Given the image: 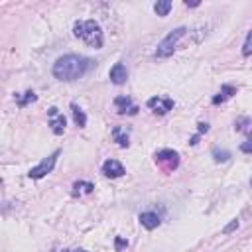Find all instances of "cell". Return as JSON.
<instances>
[{"instance_id":"6da1fadb","label":"cell","mask_w":252,"mask_h":252,"mask_svg":"<svg viewBox=\"0 0 252 252\" xmlns=\"http://www.w3.org/2000/svg\"><path fill=\"white\" fill-rule=\"evenodd\" d=\"M93 67H94L93 59H89L85 55H77V53H67L53 63V77L59 81L71 83V81L85 77Z\"/></svg>"},{"instance_id":"44dd1931","label":"cell","mask_w":252,"mask_h":252,"mask_svg":"<svg viewBox=\"0 0 252 252\" xmlns=\"http://www.w3.org/2000/svg\"><path fill=\"white\" fill-rule=\"evenodd\" d=\"M236 228H238V220L234 219V220H230V222L222 228V234H228V232H232V230H236Z\"/></svg>"},{"instance_id":"d4e9b609","label":"cell","mask_w":252,"mask_h":252,"mask_svg":"<svg viewBox=\"0 0 252 252\" xmlns=\"http://www.w3.org/2000/svg\"><path fill=\"white\" fill-rule=\"evenodd\" d=\"M65 252H69V250H65ZM73 252H87V250H81V248H79V250H73Z\"/></svg>"},{"instance_id":"3957f363","label":"cell","mask_w":252,"mask_h":252,"mask_svg":"<svg viewBox=\"0 0 252 252\" xmlns=\"http://www.w3.org/2000/svg\"><path fill=\"white\" fill-rule=\"evenodd\" d=\"M185 33H187V28H185V26H179V28L171 30V32L158 43V47H156V57H158V59H165V57H169V55L175 51L179 39H181Z\"/></svg>"},{"instance_id":"8992f818","label":"cell","mask_w":252,"mask_h":252,"mask_svg":"<svg viewBox=\"0 0 252 252\" xmlns=\"http://www.w3.org/2000/svg\"><path fill=\"white\" fill-rule=\"evenodd\" d=\"M47 114H49V126H51V132H53V134H63V132H65V124H67L65 116H63L55 106H51V108L47 110Z\"/></svg>"},{"instance_id":"8fae6325","label":"cell","mask_w":252,"mask_h":252,"mask_svg":"<svg viewBox=\"0 0 252 252\" xmlns=\"http://www.w3.org/2000/svg\"><path fill=\"white\" fill-rule=\"evenodd\" d=\"M114 104H116V110L120 112V114H124V112H128V114H136V106H132V98L130 96H116L114 98Z\"/></svg>"},{"instance_id":"603a6c76","label":"cell","mask_w":252,"mask_h":252,"mask_svg":"<svg viewBox=\"0 0 252 252\" xmlns=\"http://www.w3.org/2000/svg\"><path fill=\"white\" fill-rule=\"evenodd\" d=\"M207 130H209V124H207V122H201V124H199V134H203V132H207Z\"/></svg>"},{"instance_id":"52a82bcc","label":"cell","mask_w":252,"mask_h":252,"mask_svg":"<svg viewBox=\"0 0 252 252\" xmlns=\"http://www.w3.org/2000/svg\"><path fill=\"white\" fill-rule=\"evenodd\" d=\"M148 106L156 112V114H165L173 108V100L171 98H161V96H154L148 100Z\"/></svg>"},{"instance_id":"9a60e30c","label":"cell","mask_w":252,"mask_h":252,"mask_svg":"<svg viewBox=\"0 0 252 252\" xmlns=\"http://www.w3.org/2000/svg\"><path fill=\"white\" fill-rule=\"evenodd\" d=\"M71 110H73V118H75V124L79 126V128H85V124H87V116H85V112L73 102L71 104Z\"/></svg>"},{"instance_id":"5b68a950","label":"cell","mask_w":252,"mask_h":252,"mask_svg":"<svg viewBox=\"0 0 252 252\" xmlns=\"http://www.w3.org/2000/svg\"><path fill=\"white\" fill-rule=\"evenodd\" d=\"M156 163L159 167H163L165 171H173L179 165V156L173 150H159L156 154Z\"/></svg>"},{"instance_id":"2e32d148","label":"cell","mask_w":252,"mask_h":252,"mask_svg":"<svg viewBox=\"0 0 252 252\" xmlns=\"http://www.w3.org/2000/svg\"><path fill=\"white\" fill-rule=\"evenodd\" d=\"M73 189H75V191H73V195H79L81 191L91 193V191L94 189V185H93V183H87V181H77V183L73 185Z\"/></svg>"},{"instance_id":"9c48e42d","label":"cell","mask_w":252,"mask_h":252,"mask_svg":"<svg viewBox=\"0 0 252 252\" xmlns=\"http://www.w3.org/2000/svg\"><path fill=\"white\" fill-rule=\"evenodd\" d=\"M138 220H140V224L144 226V228H148V230H154V228H158L159 226V215L158 213H154V211H146V213H140V217H138Z\"/></svg>"},{"instance_id":"d6986e66","label":"cell","mask_w":252,"mask_h":252,"mask_svg":"<svg viewBox=\"0 0 252 252\" xmlns=\"http://www.w3.org/2000/svg\"><path fill=\"white\" fill-rule=\"evenodd\" d=\"M33 100H35V93H33V91H28L24 98H18V104H20V106L24 108V106H26L28 102H33Z\"/></svg>"},{"instance_id":"e0dca14e","label":"cell","mask_w":252,"mask_h":252,"mask_svg":"<svg viewBox=\"0 0 252 252\" xmlns=\"http://www.w3.org/2000/svg\"><path fill=\"white\" fill-rule=\"evenodd\" d=\"M242 55H244V57H250V55H252V30L248 32V35H246V39H244Z\"/></svg>"},{"instance_id":"ffe728a7","label":"cell","mask_w":252,"mask_h":252,"mask_svg":"<svg viewBox=\"0 0 252 252\" xmlns=\"http://www.w3.org/2000/svg\"><path fill=\"white\" fill-rule=\"evenodd\" d=\"M240 150H242L244 154H252V132H250V136H248V140L240 144Z\"/></svg>"},{"instance_id":"cb8c5ba5","label":"cell","mask_w":252,"mask_h":252,"mask_svg":"<svg viewBox=\"0 0 252 252\" xmlns=\"http://www.w3.org/2000/svg\"><path fill=\"white\" fill-rule=\"evenodd\" d=\"M185 6H189V8H195V6H199V2H189V0H187V2H185Z\"/></svg>"},{"instance_id":"5bb4252c","label":"cell","mask_w":252,"mask_h":252,"mask_svg":"<svg viewBox=\"0 0 252 252\" xmlns=\"http://www.w3.org/2000/svg\"><path fill=\"white\" fill-rule=\"evenodd\" d=\"M169 10H171V0H159V2L154 4V12H156L158 16H161V18L167 16Z\"/></svg>"},{"instance_id":"7c38bea8","label":"cell","mask_w":252,"mask_h":252,"mask_svg":"<svg viewBox=\"0 0 252 252\" xmlns=\"http://www.w3.org/2000/svg\"><path fill=\"white\" fill-rule=\"evenodd\" d=\"M112 136H114V142L118 144V146H122V148H126L130 142V138H128V134H126V130H122L120 126H116L114 130H112Z\"/></svg>"},{"instance_id":"484cf974","label":"cell","mask_w":252,"mask_h":252,"mask_svg":"<svg viewBox=\"0 0 252 252\" xmlns=\"http://www.w3.org/2000/svg\"><path fill=\"white\" fill-rule=\"evenodd\" d=\"M250 185H252V177H250Z\"/></svg>"},{"instance_id":"7402d4cb","label":"cell","mask_w":252,"mask_h":252,"mask_svg":"<svg viewBox=\"0 0 252 252\" xmlns=\"http://www.w3.org/2000/svg\"><path fill=\"white\" fill-rule=\"evenodd\" d=\"M124 246H128V240H122V238H116V248L120 250V248H124Z\"/></svg>"},{"instance_id":"ac0fdd59","label":"cell","mask_w":252,"mask_h":252,"mask_svg":"<svg viewBox=\"0 0 252 252\" xmlns=\"http://www.w3.org/2000/svg\"><path fill=\"white\" fill-rule=\"evenodd\" d=\"M213 158H215V161H226V159L230 158V154H228L226 150H219V148H215V150H213Z\"/></svg>"},{"instance_id":"277c9868","label":"cell","mask_w":252,"mask_h":252,"mask_svg":"<svg viewBox=\"0 0 252 252\" xmlns=\"http://www.w3.org/2000/svg\"><path fill=\"white\" fill-rule=\"evenodd\" d=\"M57 156H59V150H55L51 156L43 158L35 167H32V169L28 171V175H30L32 179H41V177H45L47 173H51V171H53L55 161H57Z\"/></svg>"},{"instance_id":"30bf717a","label":"cell","mask_w":252,"mask_h":252,"mask_svg":"<svg viewBox=\"0 0 252 252\" xmlns=\"http://www.w3.org/2000/svg\"><path fill=\"white\" fill-rule=\"evenodd\" d=\"M108 77H110V81L114 85H124L126 79H128V71H126V67L122 63H114L112 69H110V73H108Z\"/></svg>"},{"instance_id":"4fadbf2b","label":"cell","mask_w":252,"mask_h":252,"mask_svg":"<svg viewBox=\"0 0 252 252\" xmlns=\"http://www.w3.org/2000/svg\"><path fill=\"white\" fill-rule=\"evenodd\" d=\"M234 93H236V89H234V87H230V85H222V89H220L219 96H215V98H213V104H219V102L226 100V98H228V96H232Z\"/></svg>"},{"instance_id":"ba28073f","label":"cell","mask_w":252,"mask_h":252,"mask_svg":"<svg viewBox=\"0 0 252 252\" xmlns=\"http://www.w3.org/2000/svg\"><path fill=\"white\" fill-rule=\"evenodd\" d=\"M102 173L106 175V177H122L126 171H124V165L118 161V159H106L104 163H102Z\"/></svg>"},{"instance_id":"7a4b0ae2","label":"cell","mask_w":252,"mask_h":252,"mask_svg":"<svg viewBox=\"0 0 252 252\" xmlns=\"http://www.w3.org/2000/svg\"><path fill=\"white\" fill-rule=\"evenodd\" d=\"M73 33L77 37H81L87 45L94 47V49L102 47V30H100L98 22H94V20H79V22H75Z\"/></svg>"}]
</instances>
